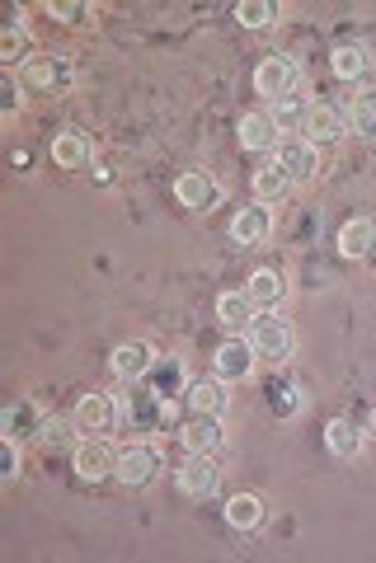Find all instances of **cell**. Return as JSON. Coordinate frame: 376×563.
<instances>
[{
	"label": "cell",
	"instance_id": "cell-24",
	"mask_svg": "<svg viewBox=\"0 0 376 563\" xmlns=\"http://www.w3.org/2000/svg\"><path fill=\"white\" fill-rule=\"evenodd\" d=\"M325 442H329V451H334V456H358L362 437H358V427L348 423V418H334V423L325 427Z\"/></svg>",
	"mask_w": 376,
	"mask_h": 563
},
{
	"label": "cell",
	"instance_id": "cell-10",
	"mask_svg": "<svg viewBox=\"0 0 376 563\" xmlns=\"http://www.w3.org/2000/svg\"><path fill=\"white\" fill-rule=\"evenodd\" d=\"M240 146L245 151H278V122H273V113H245L240 118Z\"/></svg>",
	"mask_w": 376,
	"mask_h": 563
},
{
	"label": "cell",
	"instance_id": "cell-20",
	"mask_svg": "<svg viewBox=\"0 0 376 563\" xmlns=\"http://www.w3.org/2000/svg\"><path fill=\"white\" fill-rule=\"evenodd\" d=\"M118 409H123V418H127L132 427H137V432H146V427H156V423H160V413H165V409H160V399L141 395V390H137V395H127L123 404H118Z\"/></svg>",
	"mask_w": 376,
	"mask_h": 563
},
{
	"label": "cell",
	"instance_id": "cell-15",
	"mask_svg": "<svg viewBox=\"0 0 376 563\" xmlns=\"http://www.w3.org/2000/svg\"><path fill=\"white\" fill-rule=\"evenodd\" d=\"M151 366H156V357H151L146 343H123L113 352V376H123V381H141Z\"/></svg>",
	"mask_w": 376,
	"mask_h": 563
},
{
	"label": "cell",
	"instance_id": "cell-8",
	"mask_svg": "<svg viewBox=\"0 0 376 563\" xmlns=\"http://www.w3.org/2000/svg\"><path fill=\"white\" fill-rule=\"evenodd\" d=\"M118 470V456H113L109 442H80L76 446V474L80 479H109V474Z\"/></svg>",
	"mask_w": 376,
	"mask_h": 563
},
{
	"label": "cell",
	"instance_id": "cell-7",
	"mask_svg": "<svg viewBox=\"0 0 376 563\" xmlns=\"http://www.w3.org/2000/svg\"><path fill=\"white\" fill-rule=\"evenodd\" d=\"M254 371V348L250 338H226L217 348V376L221 381H245Z\"/></svg>",
	"mask_w": 376,
	"mask_h": 563
},
{
	"label": "cell",
	"instance_id": "cell-33",
	"mask_svg": "<svg viewBox=\"0 0 376 563\" xmlns=\"http://www.w3.org/2000/svg\"><path fill=\"white\" fill-rule=\"evenodd\" d=\"M52 15H62V19H85V15H90V5H80V0H52Z\"/></svg>",
	"mask_w": 376,
	"mask_h": 563
},
{
	"label": "cell",
	"instance_id": "cell-22",
	"mask_svg": "<svg viewBox=\"0 0 376 563\" xmlns=\"http://www.w3.org/2000/svg\"><path fill=\"white\" fill-rule=\"evenodd\" d=\"M367 66H372L367 47H358V43L334 47V76H339V80H362V76H367Z\"/></svg>",
	"mask_w": 376,
	"mask_h": 563
},
{
	"label": "cell",
	"instance_id": "cell-3",
	"mask_svg": "<svg viewBox=\"0 0 376 563\" xmlns=\"http://www.w3.org/2000/svg\"><path fill=\"white\" fill-rule=\"evenodd\" d=\"M156 470H160V451L156 446H127L123 456H118V484H127V488H146L151 479H156Z\"/></svg>",
	"mask_w": 376,
	"mask_h": 563
},
{
	"label": "cell",
	"instance_id": "cell-21",
	"mask_svg": "<svg viewBox=\"0 0 376 563\" xmlns=\"http://www.w3.org/2000/svg\"><path fill=\"white\" fill-rule=\"evenodd\" d=\"M226 521H231L235 531H254L264 521V503L254 493H235L231 503H226Z\"/></svg>",
	"mask_w": 376,
	"mask_h": 563
},
{
	"label": "cell",
	"instance_id": "cell-4",
	"mask_svg": "<svg viewBox=\"0 0 376 563\" xmlns=\"http://www.w3.org/2000/svg\"><path fill=\"white\" fill-rule=\"evenodd\" d=\"M174 198L184 202V207H193V212H212L221 202V183L212 174H203V169H188L184 179L174 183Z\"/></svg>",
	"mask_w": 376,
	"mask_h": 563
},
{
	"label": "cell",
	"instance_id": "cell-27",
	"mask_svg": "<svg viewBox=\"0 0 376 563\" xmlns=\"http://www.w3.org/2000/svg\"><path fill=\"white\" fill-rule=\"evenodd\" d=\"M235 19H240L245 29H268V24L278 19V5H268V0H245V5H235Z\"/></svg>",
	"mask_w": 376,
	"mask_h": 563
},
{
	"label": "cell",
	"instance_id": "cell-5",
	"mask_svg": "<svg viewBox=\"0 0 376 563\" xmlns=\"http://www.w3.org/2000/svg\"><path fill=\"white\" fill-rule=\"evenodd\" d=\"M254 90L264 94V99H282V94L297 90V66L287 57H264L259 61V71H254Z\"/></svg>",
	"mask_w": 376,
	"mask_h": 563
},
{
	"label": "cell",
	"instance_id": "cell-18",
	"mask_svg": "<svg viewBox=\"0 0 376 563\" xmlns=\"http://www.w3.org/2000/svg\"><path fill=\"white\" fill-rule=\"evenodd\" d=\"M179 437H184L188 451H217V446H221V427H217V418H212V413H198L193 423H184V432H179Z\"/></svg>",
	"mask_w": 376,
	"mask_h": 563
},
{
	"label": "cell",
	"instance_id": "cell-30",
	"mask_svg": "<svg viewBox=\"0 0 376 563\" xmlns=\"http://www.w3.org/2000/svg\"><path fill=\"white\" fill-rule=\"evenodd\" d=\"M43 442L52 446V451H66V446H76L71 418H47V423H43Z\"/></svg>",
	"mask_w": 376,
	"mask_h": 563
},
{
	"label": "cell",
	"instance_id": "cell-13",
	"mask_svg": "<svg viewBox=\"0 0 376 563\" xmlns=\"http://www.w3.org/2000/svg\"><path fill=\"white\" fill-rule=\"evenodd\" d=\"M376 244V221H367V216H353L344 230H339V254L344 259H367Z\"/></svg>",
	"mask_w": 376,
	"mask_h": 563
},
{
	"label": "cell",
	"instance_id": "cell-25",
	"mask_svg": "<svg viewBox=\"0 0 376 563\" xmlns=\"http://www.w3.org/2000/svg\"><path fill=\"white\" fill-rule=\"evenodd\" d=\"M287 183H292V179H287V174H282V165L273 160V165H264L259 174H254V198H259V202H278L282 193H287Z\"/></svg>",
	"mask_w": 376,
	"mask_h": 563
},
{
	"label": "cell",
	"instance_id": "cell-14",
	"mask_svg": "<svg viewBox=\"0 0 376 563\" xmlns=\"http://www.w3.org/2000/svg\"><path fill=\"white\" fill-rule=\"evenodd\" d=\"M268 230H273V221H268L264 202H259V207H240L231 221V240L235 244H264Z\"/></svg>",
	"mask_w": 376,
	"mask_h": 563
},
{
	"label": "cell",
	"instance_id": "cell-29",
	"mask_svg": "<svg viewBox=\"0 0 376 563\" xmlns=\"http://www.w3.org/2000/svg\"><path fill=\"white\" fill-rule=\"evenodd\" d=\"M24 427H33V432H38V427H43V418H38V409H33V404H15V409H5V437H24Z\"/></svg>",
	"mask_w": 376,
	"mask_h": 563
},
{
	"label": "cell",
	"instance_id": "cell-23",
	"mask_svg": "<svg viewBox=\"0 0 376 563\" xmlns=\"http://www.w3.org/2000/svg\"><path fill=\"white\" fill-rule=\"evenodd\" d=\"M188 404L198 413H226V381H198L193 390H188Z\"/></svg>",
	"mask_w": 376,
	"mask_h": 563
},
{
	"label": "cell",
	"instance_id": "cell-16",
	"mask_svg": "<svg viewBox=\"0 0 376 563\" xmlns=\"http://www.w3.org/2000/svg\"><path fill=\"white\" fill-rule=\"evenodd\" d=\"M217 320H221V329H250L254 301L245 296V291H226V296L217 301Z\"/></svg>",
	"mask_w": 376,
	"mask_h": 563
},
{
	"label": "cell",
	"instance_id": "cell-12",
	"mask_svg": "<svg viewBox=\"0 0 376 563\" xmlns=\"http://www.w3.org/2000/svg\"><path fill=\"white\" fill-rule=\"evenodd\" d=\"M80 427L85 432H104V427H113L118 418H123V409H118V399L113 395H85L80 399V409H76Z\"/></svg>",
	"mask_w": 376,
	"mask_h": 563
},
{
	"label": "cell",
	"instance_id": "cell-9",
	"mask_svg": "<svg viewBox=\"0 0 376 563\" xmlns=\"http://www.w3.org/2000/svg\"><path fill=\"white\" fill-rule=\"evenodd\" d=\"M278 165L287 179H311L315 174V146L306 137H287L278 141Z\"/></svg>",
	"mask_w": 376,
	"mask_h": 563
},
{
	"label": "cell",
	"instance_id": "cell-1",
	"mask_svg": "<svg viewBox=\"0 0 376 563\" xmlns=\"http://www.w3.org/2000/svg\"><path fill=\"white\" fill-rule=\"evenodd\" d=\"M71 61L66 57H33L24 71H19V85L33 94H62L66 85H71Z\"/></svg>",
	"mask_w": 376,
	"mask_h": 563
},
{
	"label": "cell",
	"instance_id": "cell-34",
	"mask_svg": "<svg viewBox=\"0 0 376 563\" xmlns=\"http://www.w3.org/2000/svg\"><path fill=\"white\" fill-rule=\"evenodd\" d=\"M372 432H376V409H372Z\"/></svg>",
	"mask_w": 376,
	"mask_h": 563
},
{
	"label": "cell",
	"instance_id": "cell-28",
	"mask_svg": "<svg viewBox=\"0 0 376 563\" xmlns=\"http://www.w3.org/2000/svg\"><path fill=\"white\" fill-rule=\"evenodd\" d=\"M306 108H311V104H301L297 94H282L278 108H268V113H273V122H278V132H292V127H301V122H306Z\"/></svg>",
	"mask_w": 376,
	"mask_h": 563
},
{
	"label": "cell",
	"instance_id": "cell-31",
	"mask_svg": "<svg viewBox=\"0 0 376 563\" xmlns=\"http://www.w3.org/2000/svg\"><path fill=\"white\" fill-rule=\"evenodd\" d=\"M0 474H5V479H15L19 474V442L15 437H5V442H0Z\"/></svg>",
	"mask_w": 376,
	"mask_h": 563
},
{
	"label": "cell",
	"instance_id": "cell-11",
	"mask_svg": "<svg viewBox=\"0 0 376 563\" xmlns=\"http://www.w3.org/2000/svg\"><path fill=\"white\" fill-rule=\"evenodd\" d=\"M344 122H348V118H339V108L311 104V108H306V122H301V132H306V141H311V146H325V141H334L339 132H344Z\"/></svg>",
	"mask_w": 376,
	"mask_h": 563
},
{
	"label": "cell",
	"instance_id": "cell-19",
	"mask_svg": "<svg viewBox=\"0 0 376 563\" xmlns=\"http://www.w3.org/2000/svg\"><path fill=\"white\" fill-rule=\"evenodd\" d=\"M245 296H250L254 301V310H273V305L282 301V296H287V282H282L278 273H254L250 277V287H245Z\"/></svg>",
	"mask_w": 376,
	"mask_h": 563
},
{
	"label": "cell",
	"instance_id": "cell-26",
	"mask_svg": "<svg viewBox=\"0 0 376 563\" xmlns=\"http://www.w3.org/2000/svg\"><path fill=\"white\" fill-rule=\"evenodd\" d=\"M348 127L362 132V137H376V94H358L353 108H348Z\"/></svg>",
	"mask_w": 376,
	"mask_h": 563
},
{
	"label": "cell",
	"instance_id": "cell-32",
	"mask_svg": "<svg viewBox=\"0 0 376 563\" xmlns=\"http://www.w3.org/2000/svg\"><path fill=\"white\" fill-rule=\"evenodd\" d=\"M19 52H24V29H19V24H10L5 43H0V57H5V61H19Z\"/></svg>",
	"mask_w": 376,
	"mask_h": 563
},
{
	"label": "cell",
	"instance_id": "cell-17",
	"mask_svg": "<svg viewBox=\"0 0 376 563\" xmlns=\"http://www.w3.org/2000/svg\"><path fill=\"white\" fill-rule=\"evenodd\" d=\"M52 160L62 169L90 165V137H85V132H62V137L52 141Z\"/></svg>",
	"mask_w": 376,
	"mask_h": 563
},
{
	"label": "cell",
	"instance_id": "cell-2",
	"mask_svg": "<svg viewBox=\"0 0 376 563\" xmlns=\"http://www.w3.org/2000/svg\"><path fill=\"white\" fill-rule=\"evenodd\" d=\"M250 348L254 357H264V362H287V352H292V334H287V324L278 315H254L250 324Z\"/></svg>",
	"mask_w": 376,
	"mask_h": 563
},
{
	"label": "cell",
	"instance_id": "cell-6",
	"mask_svg": "<svg viewBox=\"0 0 376 563\" xmlns=\"http://www.w3.org/2000/svg\"><path fill=\"white\" fill-rule=\"evenodd\" d=\"M179 488H184L188 498H203V493L217 488V460H212V451H188L184 470H179Z\"/></svg>",
	"mask_w": 376,
	"mask_h": 563
}]
</instances>
